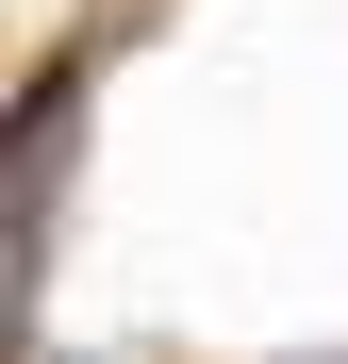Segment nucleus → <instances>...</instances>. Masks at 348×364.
Returning <instances> with one entry per match:
<instances>
[{"label":"nucleus","instance_id":"f257e3e1","mask_svg":"<svg viewBox=\"0 0 348 364\" xmlns=\"http://www.w3.org/2000/svg\"><path fill=\"white\" fill-rule=\"evenodd\" d=\"M67 100H83V67H50L17 100V182H0V265H17V298H33V249H50V182H67Z\"/></svg>","mask_w":348,"mask_h":364}]
</instances>
